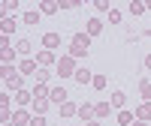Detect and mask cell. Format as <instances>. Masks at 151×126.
Here are the masks:
<instances>
[{
    "mask_svg": "<svg viewBox=\"0 0 151 126\" xmlns=\"http://www.w3.org/2000/svg\"><path fill=\"white\" fill-rule=\"evenodd\" d=\"M33 117L27 114V111H15V114H12V123H15V126H24V123H30Z\"/></svg>",
    "mask_w": 151,
    "mask_h": 126,
    "instance_id": "obj_6",
    "label": "cell"
},
{
    "mask_svg": "<svg viewBox=\"0 0 151 126\" xmlns=\"http://www.w3.org/2000/svg\"><path fill=\"white\" fill-rule=\"evenodd\" d=\"M139 87H142V96H145V99H148V102H151V81H142Z\"/></svg>",
    "mask_w": 151,
    "mask_h": 126,
    "instance_id": "obj_19",
    "label": "cell"
},
{
    "mask_svg": "<svg viewBox=\"0 0 151 126\" xmlns=\"http://www.w3.org/2000/svg\"><path fill=\"white\" fill-rule=\"evenodd\" d=\"M40 21V15H36V12H27V15H24V24H36Z\"/></svg>",
    "mask_w": 151,
    "mask_h": 126,
    "instance_id": "obj_22",
    "label": "cell"
},
{
    "mask_svg": "<svg viewBox=\"0 0 151 126\" xmlns=\"http://www.w3.org/2000/svg\"><path fill=\"white\" fill-rule=\"evenodd\" d=\"M55 72L60 75V78H67V75H76V69H73V57H64V60L58 63V69H55Z\"/></svg>",
    "mask_w": 151,
    "mask_h": 126,
    "instance_id": "obj_3",
    "label": "cell"
},
{
    "mask_svg": "<svg viewBox=\"0 0 151 126\" xmlns=\"http://www.w3.org/2000/svg\"><path fill=\"white\" fill-rule=\"evenodd\" d=\"M15 99H18L21 105H27V102H30V93H24V90H18V93H15Z\"/></svg>",
    "mask_w": 151,
    "mask_h": 126,
    "instance_id": "obj_20",
    "label": "cell"
},
{
    "mask_svg": "<svg viewBox=\"0 0 151 126\" xmlns=\"http://www.w3.org/2000/svg\"><path fill=\"white\" fill-rule=\"evenodd\" d=\"M145 66H148V69H151V54H148V57H145Z\"/></svg>",
    "mask_w": 151,
    "mask_h": 126,
    "instance_id": "obj_28",
    "label": "cell"
},
{
    "mask_svg": "<svg viewBox=\"0 0 151 126\" xmlns=\"http://www.w3.org/2000/svg\"><path fill=\"white\" fill-rule=\"evenodd\" d=\"M12 30H15V21H12V18H6V21H3V36H9Z\"/></svg>",
    "mask_w": 151,
    "mask_h": 126,
    "instance_id": "obj_18",
    "label": "cell"
},
{
    "mask_svg": "<svg viewBox=\"0 0 151 126\" xmlns=\"http://www.w3.org/2000/svg\"><path fill=\"white\" fill-rule=\"evenodd\" d=\"M94 87H97V90H103V87H106V78H103V75H97V78H94Z\"/></svg>",
    "mask_w": 151,
    "mask_h": 126,
    "instance_id": "obj_24",
    "label": "cell"
},
{
    "mask_svg": "<svg viewBox=\"0 0 151 126\" xmlns=\"http://www.w3.org/2000/svg\"><path fill=\"white\" fill-rule=\"evenodd\" d=\"M40 69H36V60H24L21 63V75H36Z\"/></svg>",
    "mask_w": 151,
    "mask_h": 126,
    "instance_id": "obj_7",
    "label": "cell"
},
{
    "mask_svg": "<svg viewBox=\"0 0 151 126\" xmlns=\"http://www.w3.org/2000/svg\"><path fill=\"white\" fill-rule=\"evenodd\" d=\"M109 21H112V24H121V12L112 9V12H109Z\"/></svg>",
    "mask_w": 151,
    "mask_h": 126,
    "instance_id": "obj_21",
    "label": "cell"
},
{
    "mask_svg": "<svg viewBox=\"0 0 151 126\" xmlns=\"http://www.w3.org/2000/svg\"><path fill=\"white\" fill-rule=\"evenodd\" d=\"M88 126H100V123H97V120H91V123H88Z\"/></svg>",
    "mask_w": 151,
    "mask_h": 126,
    "instance_id": "obj_29",
    "label": "cell"
},
{
    "mask_svg": "<svg viewBox=\"0 0 151 126\" xmlns=\"http://www.w3.org/2000/svg\"><path fill=\"white\" fill-rule=\"evenodd\" d=\"M133 126H148V123H145V120H136V123H133Z\"/></svg>",
    "mask_w": 151,
    "mask_h": 126,
    "instance_id": "obj_27",
    "label": "cell"
},
{
    "mask_svg": "<svg viewBox=\"0 0 151 126\" xmlns=\"http://www.w3.org/2000/svg\"><path fill=\"white\" fill-rule=\"evenodd\" d=\"M73 78L79 81V84H88V81H94V78H91V72H88V69H76V75H73Z\"/></svg>",
    "mask_w": 151,
    "mask_h": 126,
    "instance_id": "obj_8",
    "label": "cell"
},
{
    "mask_svg": "<svg viewBox=\"0 0 151 126\" xmlns=\"http://www.w3.org/2000/svg\"><path fill=\"white\" fill-rule=\"evenodd\" d=\"M112 105L121 108V105H124V93H115V96H112Z\"/></svg>",
    "mask_w": 151,
    "mask_h": 126,
    "instance_id": "obj_23",
    "label": "cell"
},
{
    "mask_svg": "<svg viewBox=\"0 0 151 126\" xmlns=\"http://www.w3.org/2000/svg\"><path fill=\"white\" fill-rule=\"evenodd\" d=\"M48 99L58 102V105H67V90H64V87H55V90L48 93Z\"/></svg>",
    "mask_w": 151,
    "mask_h": 126,
    "instance_id": "obj_5",
    "label": "cell"
},
{
    "mask_svg": "<svg viewBox=\"0 0 151 126\" xmlns=\"http://www.w3.org/2000/svg\"><path fill=\"white\" fill-rule=\"evenodd\" d=\"M30 45H33L30 39H21V42H18V51H21V54H30Z\"/></svg>",
    "mask_w": 151,
    "mask_h": 126,
    "instance_id": "obj_17",
    "label": "cell"
},
{
    "mask_svg": "<svg viewBox=\"0 0 151 126\" xmlns=\"http://www.w3.org/2000/svg\"><path fill=\"white\" fill-rule=\"evenodd\" d=\"M3 78H6V87H12V90L21 87V72H12L9 66H3Z\"/></svg>",
    "mask_w": 151,
    "mask_h": 126,
    "instance_id": "obj_2",
    "label": "cell"
},
{
    "mask_svg": "<svg viewBox=\"0 0 151 126\" xmlns=\"http://www.w3.org/2000/svg\"><path fill=\"white\" fill-rule=\"evenodd\" d=\"M88 45H91V36H88V33H76V36H73V54H76V57L88 54Z\"/></svg>",
    "mask_w": 151,
    "mask_h": 126,
    "instance_id": "obj_1",
    "label": "cell"
},
{
    "mask_svg": "<svg viewBox=\"0 0 151 126\" xmlns=\"http://www.w3.org/2000/svg\"><path fill=\"white\" fill-rule=\"evenodd\" d=\"M48 102H52V99H33V108H36V111H45Z\"/></svg>",
    "mask_w": 151,
    "mask_h": 126,
    "instance_id": "obj_15",
    "label": "cell"
},
{
    "mask_svg": "<svg viewBox=\"0 0 151 126\" xmlns=\"http://www.w3.org/2000/svg\"><path fill=\"white\" fill-rule=\"evenodd\" d=\"M118 123H121V126H130V123H133V114H130V111H121V114H118Z\"/></svg>",
    "mask_w": 151,
    "mask_h": 126,
    "instance_id": "obj_13",
    "label": "cell"
},
{
    "mask_svg": "<svg viewBox=\"0 0 151 126\" xmlns=\"http://www.w3.org/2000/svg\"><path fill=\"white\" fill-rule=\"evenodd\" d=\"M136 117H139V120H148V117H151V102H145L139 111H136Z\"/></svg>",
    "mask_w": 151,
    "mask_h": 126,
    "instance_id": "obj_11",
    "label": "cell"
},
{
    "mask_svg": "<svg viewBox=\"0 0 151 126\" xmlns=\"http://www.w3.org/2000/svg\"><path fill=\"white\" fill-rule=\"evenodd\" d=\"M42 45H45V51H58V48H60V36L58 33H45L42 36Z\"/></svg>",
    "mask_w": 151,
    "mask_h": 126,
    "instance_id": "obj_4",
    "label": "cell"
},
{
    "mask_svg": "<svg viewBox=\"0 0 151 126\" xmlns=\"http://www.w3.org/2000/svg\"><path fill=\"white\" fill-rule=\"evenodd\" d=\"M30 126H45V120H42V117H33V120H30Z\"/></svg>",
    "mask_w": 151,
    "mask_h": 126,
    "instance_id": "obj_26",
    "label": "cell"
},
{
    "mask_svg": "<svg viewBox=\"0 0 151 126\" xmlns=\"http://www.w3.org/2000/svg\"><path fill=\"white\" fill-rule=\"evenodd\" d=\"M60 114H67V117H70V114H79V108L67 102V105H60Z\"/></svg>",
    "mask_w": 151,
    "mask_h": 126,
    "instance_id": "obj_16",
    "label": "cell"
},
{
    "mask_svg": "<svg viewBox=\"0 0 151 126\" xmlns=\"http://www.w3.org/2000/svg\"><path fill=\"white\" fill-rule=\"evenodd\" d=\"M55 57H52V51H40L36 54V63H52Z\"/></svg>",
    "mask_w": 151,
    "mask_h": 126,
    "instance_id": "obj_14",
    "label": "cell"
},
{
    "mask_svg": "<svg viewBox=\"0 0 151 126\" xmlns=\"http://www.w3.org/2000/svg\"><path fill=\"white\" fill-rule=\"evenodd\" d=\"M9 126H15V123H9Z\"/></svg>",
    "mask_w": 151,
    "mask_h": 126,
    "instance_id": "obj_30",
    "label": "cell"
},
{
    "mask_svg": "<svg viewBox=\"0 0 151 126\" xmlns=\"http://www.w3.org/2000/svg\"><path fill=\"white\" fill-rule=\"evenodd\" d=\"M94 114H97V117H106V114H109V102H100V105H94Z\"/></svg>",
    "mask_w": 151,
    "mask_h": 126,
    "instance_id": "obj_12",
    "label": "cell"
},
{
    "mask_svg": "<svg viewBox=\"0 0 151 126\" xmlns=\"http://www.w3.org/2000/svg\"><path fill=\"white\" fill-rule=\"evenodd\" d=\"M142 9H148V6H145V3H130V12H136V15H139Z\"/></svg>",
    "mask_w": 151,
    "mask_h": 126,
    "instance_id": "obj_25",
    "label": "cell"
},
{
    "mask_svg": "<svg viewBox=\"0 0 151 126\" xmlns=\"http://www.w3.org/2000/svg\"><path fill=\"white\" fill-rule=\"evenodd\" d=\"M79 117L91 123V117H94V108H91V105H79Z\"/></svg>",
    "mask_w": 151,
    "mask_h": 126,
    "instance_id": "obj_10",
    "label": "cell"
},
{
    "mask_svg": "<svg viewBox=\"0 0 151 126\" xmlns=\"http://www.w3.org/2000/svg\"><path fill=\"white\" fill-rule=\"evenodd\" d=\"M100 27H103V24H100V18H91V21H88V36H97Z\"/></svg>",
    "mask_w": 151,
    "mask_h": 126,
    "instance_id": "obj_9",
    "label": "cell"
}]
</instances>
